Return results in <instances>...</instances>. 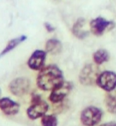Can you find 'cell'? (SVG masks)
<instances>
[{
    "label": "cell",
    "instance_id": "1",
    "mask_svg": "<svg viewBox=\"0 0 116 126\" xmlns=\"http://www.w3.org/2000/svg\"><path fill=\"white\" fill-rule=\"evenodd\" d=\"M36 81L38 87L46 91H52L64 82L62 72L54 64L47 65L40 70Z\"/></svg>",
    "mask_w": 116,
    "mask_h": 126
},
{
    "label": "cell",
    "instance_id": "2",
    "mask_svg": "<svg viewBox=\"0 0 116 126\" xmlns=\"http://www.w3.org/2000/svg\"><path fill=\"white\" fill-rule=\"evenodd\" d=\"M32 104L27 111L29 119L35 120L45 115L49 109V106L45 101L41 99L37 94H34L32 98Z\"/></svg>",
    "mask_w": 116,
    "mask_h": 126
},
{
    "label": "cell",
    "instance_id": "3",
    "mask_svg": "<svg viewBox=\"0 0 116 126\" xmlns=\"http://www.w3.org/2000/svg\"><path fill=\"white\" fill-rule=\"evenodd\" d=\"M102 116L100 109L94 106H89L82 111L80 119L85 126H94L100 122Z\"/></svg>",
    "mask_w": 116,
    "mask_h": 126
},
{
    "label": "cell",
    "instance_id": "4",
    "mask_svg": "<svg viewBox=\"0 0 116 126\" xmlns=\"http://www.w3.org/2000/svg\"><path fill=\"white\" fill-rule=\"evenodd\" d=\"M99 74V70L96 66L92 64H87L80 72L79 81L83 85H92L96 83Z\"/></svg>",
    "mask_w": 116,
    "mask_h": 126
},
{
    "label": "cell",
    "instance_id": "5",
    "mask_svg": "<svg viewBox=\"0 0 116 126\" xmlns=\"http://www.w3.org/2000/svg\"><path fill=\"white\" fill-rule=\"evenodd\" d=\"M96 84L103 90L111 92L116 87V74L111 71H106L99 74Z\"/></svg>",
    "mask_w": 116,
    "mask_h": 126
},
{
    "label": "cell",
    "instance_id": "6",
    "mask_svg": "<svg viewBox=\"0 0 116 126\" xmlns=\"http://www.w3.org/2000/svg\"><path fill=\"white\" fill-rule=\"evenodd\" d=\"M115 25L113 21L107 20L100 16L92 19L90 24L91 32L97 36L102 35L107 29H113Z\"/></svg>",
    "mask_w": 116,
    "mask_h": 126
},
{
    "label": "cell",
    "instance_id": "7",
    "mask_svg": "<svg viewBox=\"0 0 116 126\" xmlns=\"http://www.w3.org/2000/svg\"><path fill=\"white\" fill-rule=\"evenodd\" d=\"M30 81L25 77H19L11 81L9 89L13 94L17 96H23L29 90Z\"/></svg>",
    "mask_w": 116,
    "mask_h": 126
},
{
    "label": "cell",
    "instance_id": "8",
    "mask_svg": "<svg viewBox=\"0 0 116 126\" xmlns=\"http://www.w3.org/2000/svg\"><path fill=\"white\" fill-rule=\"evenodd\" d=\"M72 83L65 82L61 85L52 90L49 96V100L53 103H57L63 100L72 89Z\"/></svg>",
    "mask_w": 116,
    "mask_h": 126
},
{
    "label": "cell",
    "instance_id": "9",
    "mask_svg": "<svg viewBox=\"0 0 116 126\" xmlns=\"http://www.w3.org/2000/svg\"><path fill=\"white\" fill-rule=\"evenodd\" d=\"M45 57L46 53L45 51L42 50H36L28 60V66L33 70H40L43 68Z\"/></svg>",
    "mask_w": 116,
    "mask_h": 126
},
{
    "label": "cell",
    "instance_id": "10",
    "mask_svg": "<svg viewBox=\"0 0 116 126\" xmlns=\"http://www.w3.org/2000/svg\"><path fill=\"white\" fill-rule=\"evenodd\" d=\"M19 108V104L9 98L4 97L0 99V109L6 115H13L17 114Z\"/></svg>",
    "mask_w": 116,
    "mask_h": 126
},
{
    "label": "cell",
    "instance_id": "11",
    "mask_svg": "<svg viewBox=\"0 0 116 126\" xmlns=\"http://www.w3.org/2000/svg\"><path fill=\"white\" fill-rule=\"evenodd\" d=\"M85 19L83 17L78 18L72 27V32L75 36L80 39H83L88 35V31L83 29Z\"/></svg>",
    "mask_w": 116,
    "mask_h": 126
},
{
    "label": "cell",
    "instance_id": "12",
    "mask_svg": "<svg viewBox=\"0 0 116 126\" xmlns=\"http://www.w3.org/2000/svg\"><path fill=\"white\" fill-rule=\"evenodd\" d=\"M105 104L109 112L116 114V91H113L107 94L105 99Z\"/></svg>",
    "mask_w": 116,
    "mask_h": 126
},
{
    "label": "cell",
    "instance_id": "13",
    "mask_svg": "<svg viewBox=\"0 0 116 126\" xmlns=\"http://www.w3.org/2000/svg\"><path fill=\"white\" fill-rule=\"evenodd\" d=\"M62 49V45L60 41L55 38L47 40L45 44V49L49 53L53 55L60 53Z\"/></svg>",
    "mask_w": 116,
    "mask_h": 126
},
{
    "label": "cell",
    "instance_id": "14",
    "mask_svg": "<svg viewBox=\"0 0 116 126\" xmlns=\"http://www.w3.org/2000/svg\"><path fill=\"white\" fill-rule=\"evenodd\" d=\"M27 39V37L25 35H22L21 36L11 40L9 41L6 47L0 53V57L5 55V54L14 49L20 43L23 42Z\"/></svg>",
    "mask_w": 116,
    "mask_h": 126
},
{
    "label": "cell",
    "instance_id": "15",
    "mask_svg": "<svg viewBox=\"0 0 116 126\" xmlns=\"http://www.w3.org/2000/svg\"><path fill=\"white\" fill-rule=\"evenodd\" d=\"M93 58L95 63L100 65L108 61L109 58V53L105 49H99L94 53Z\"/></svg>",
    "mask_w": 116,
    "mask_h": 126
},
{
    "label": "cell",
    "instance_id": "16",
    "mask_svg": "<svg viewBox=\"0 0 116 126\" xmlns=\"http://www.w3.org/2000/svg\"><path fill=\"white\" fill-rule=\"evenodd\" d=\"M41 123L42 126H57L58 119L53 115H45L42 117Z\"/></svg>",
    "mask_w": 116,
    "mask_h": 126
},
{
    "label": "cell",
    "instance_id": "17",
    "mask_svg": "<svg viewBox=\"0 0 116 126\" xmlns=\"http://www.w3.org/2000/svg\"><path fill=\"white\" fill-rule=\"evenodd\" d=\"M44 27L48 32H53L55 30V28L51 24L48 22H45L44 23Z\"/></svg>",
    "mask_w": 116,
    "mask_h": 126
},
{
    "label": "cell",
    "instance_id": "18",
    "mask_svg": "<svg viewBox=\"0 0 116 126\" xmlns=\"http://www.w3.org/2000/svg\"><path fill=\"white\" fill-rule=\"evenodd\" d=\"M99 126H116V123L114 122H109V123L102 124Z\"/></svg>",
    "mask_w": 116,
    "mask_h": 126
}]
</instances>
